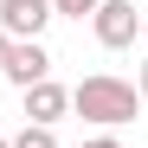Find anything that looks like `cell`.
<instances>
[{
  "instance_id": "obj_1",
  "label": "cell",
  "mask_w": 148,
  "mask_h": 148,
  "mask_svg": "<svg viewBox=\"0 0 148 148\" xmlns=\"http://www.w3.org/2000/svg\"><path fill=\"white\" fill-rule=\"evenodd\" d=\"M71 110H77L84 122H97V129H122V122H135L142 97L129 77H110V71H90V77L71 90Z\"/></svg>"
},
{
  "instance_id": "obj_2",
  "label": "cell",
  "mask_w": 148,
  "mask_h": 148,
  "mask_svg": "<svg viewBox=\"0 0 148 148\" xmlns=\"http://www.w3.org/2000/svg\"><path fill=\"white\" fill-rule=\"evenodd\" d=\"M90 26H97V45H103V52H122V45H135L142 13H135V0H103V7L90 13Z\"/></svg>"
},
{
  "instance_id": "obj_3",
  "label": "cell",
  "mask_w": 148,
  "mask_h": 148,
  "mask_svg": "<svg viewBox=\"0 0 148 148\" xmlns=\"http://www.w3.org/2000/svg\"><path fill=\"white\" fill-rule=\"evenodd\" d=\"M45 26H52V0H0V32H7L13 45L19 39H39Z\"/></svg>"
},
{
  "instance_id": "obj_4",
  "label": "cell",
  "mask_w": 148,
  "mask_h": 148,
  "mask_svg": "<svg viewBox=\"0 0 148 148\" xmlns=\"http://www.w3.org/2000/svg\"><path fill=\"white\" fill-rule=\"evenodd\" d=\"M0 77H13L19 90H32V84H45V77H52V52H45L39 39H19L13 52H7V71H0Z\"/></svg>"
},
{
  "instance_id": "obj_5",
  "label": "cell",
  "mask_w": 148,
  "mask_h": 148,
  "mask_svg": "<svg viewBox=\"0 0 148 148\" xmlns=\"http://www.w3.org/2000/svg\"><path fill=\"white\" fill-rule=\"evenodd\" d=\"M64 110H71V90H64V84L45 77V84H32V90H26V122H39V129H52Z\"/></svg>"
},
{
  "instance_id": "obj_6",
  "label": "cell",
  "mask_w": 148,
  "mask_h": 148,
  "mask_svg": "<svg viewBox=\"0 0 148 148\" xmlns=\"http://www.w3.org/2000/svg\"><path fill=\"white\" fill-rule=\"evenodd\" d=\"M13 148H58V135L52 129H39V122H26V129H19V135H7Z\"/></svg>"
},
{
  "instance_id": "obj_7",
  "label": "cell",
  "mask_w": 148,
  "mask_h": 148,
  "mask_svg": "<svg viewBox=\"0 0 148 148\" xmlns=\"http://www.w3.org/2000/svg\"><path fill=\"white\" fill-rule=\"evenodd\" d=\"M103 0H52V19H90Z\"/></svg>"
},
{
  "instance_id": "obj_8",
  "label": "cell",
  "mask_w": 148,
  "mask_h": 148,
  "mask_svg": "<svg viewBox=\"0 0 148 148\" xmlns=\"http://www.w3.org/2000/svg\"><path fill=\"white\" fill-rule=\"evenodd\" d=\"M77 148H122L116 135H90V142H77Z\"/></svg>"
},
{
  "instance_id": "obj_9",
  "label": "cell",
  "mask_w": 148,
  "mask_h": 148,
  "mask_svg": "<svg viewBox=\"0 0 148 148\" xmlns=\"http://www.w3.org/2000/svg\"><path fill=\"white\" fill-rule=\"evenodd\" d=\"M135 97H142V103H148V64L135 71Z\"/></svg>"
},
{
  "instance_id": "obj_10",
  "label": "cell",
  "mask_w": 148,
  "mask_h": 148,
  "mask_svg": "<svg viewBox=\"0 0 148 148\" xmlns=\"http://www.w3.org/2000/svg\"><path fill=\"white\" fill-rule=\"evenodd\" d=\"M7 52H13V39H7V32H0V71H7Z\"/></svg>"
},
{
  "instance_id": "obj_11",
  "label": "cell",
  "mask_w": 148,
  "mask_h": 148,
  "mask_svg": "<svg viewBox=\"0 0 148 148\" xmlns=\"http://www.w3.org/2000/svg\"><path fill=\"white\" fill-rule=\"evenodd\" d=\"M142 39H148V7H142Z\"/></svg>"
},
{
  "instance_id": "obj_12",
  "label": "cell",
  "mask_w": 148,
  "mask_h": 148,
  "mask_svg": "<svg viewBox=\"0 0 148 148\" xmlns=\"http://www.w3.org/2000/svg\"><path fill=\"white\" fill-rule=\"evenodd\" d=\"M0 148H13V142H7V135H0Z\"/></svg>"
}]
</instances>
